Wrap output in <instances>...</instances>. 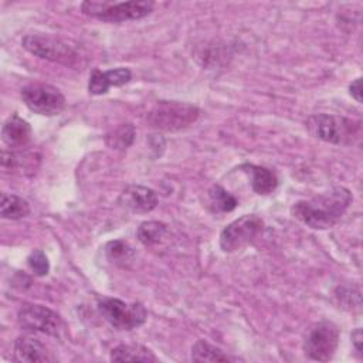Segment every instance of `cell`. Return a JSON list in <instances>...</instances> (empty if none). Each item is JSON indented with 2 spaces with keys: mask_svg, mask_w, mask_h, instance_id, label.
<instances>
[{
  "mask_svg": "<svg viewBox=\"0 0 363 363\" xmlns=\"http://www.w3.org/2000/svg\"><path fill=\"white\" fill-rule=\"evenodd\" d=\"M362 339H363V335H362V329L357 328L353 333H352V342L354 345V349L359 354H362Z\"/></svg>",
  "mask_w": 363,
  "mask_h": 363,
  "instance_id": "d4e9b609",
  "label": "cell"
},
{
  "mask_svg": "<svg viewBox=\"0 0 363 363\" xmlns=\"http://www.w3.org/2000/svg\"><path fill=\"white\" fill-rule=\"evenodd\" d=\"M105 254L112 264L121 268H128L135 261V250L123 240L109 241L105 247Z\"/></svg>",
  "mask_w": 363,
  "mask_h": 363,
  "instance_id": "ac0fdd59",
  "label": "cell"
},
{
  "mask_svg": "<svg viewBox=\"0 0 363 363\" xmlns=\"http://www.w3.org/2000/svg\"><path fill=\"white\" fill-rule=\"evenodd\" d=\"M135 126L132 123H122L112 132L106 133L105 136V143L115 150H125L128 149L133 140H135Z\"/></svg>",
  "mask_w": 363,
  "mask_h": 363,
  "instance_id": "7402d4cb",
  "label": "cell"
},
{
  "mask_svg": "<svg viewBox=\"0 0 363 363\" xmlns=\"http://www.w3.org/2000/svg\"><path fill=\"white\" fill-rule=\"evenodd\" d=\"M166 233H167V227H166L164 223H162V221H143L138 227L136 237L143 245L150 247V245L159 244L164 238Z\"/></svg>",
  "mask_w": 363,
  "mask_h": 363,
  "instance_id": "44dd1931",
  "label": "cell"
},
{
  "mask_svg": "<svg viewBox=\"0 0 363 363\" xmlns=\"http://www.w3.org/2000/svg\"><path fill=\"white\" fill-rule=\"evenodd\" d=\"M1 138L10 149L26 147L31 140V126L17 113H13L3 123Z\"/></svg>",
  "mask_w": 363,
  "mask_h": 363,
  "instance_id": "5bb4252c",
  "label": "cell"
},
{
  "mask_svg": "<svg viewBox=\"0 0 363 363\" xmlns=\"http://www.w3.org/2000/svg\"><path fill=\"white\" fill-rule=\"evenodd\" d=\"M339 328L329 320L313 323L303 339L305 354L318 362H328L333 357L339 346Z\"/></svg>",
  "mask_w": 363,
  "mask_h": 363,
  "instance_id": "52a82bcc",
  "label": "cell"
},
{
  "mask_svg": "<svg viewBox=\"0 0 363 363\" xmlns=\"http://www.w3.org/2000/svg\"><path fill=\"white\" fill-rule=\"evenodd\" d=\"M27 264L30 269L38 277H45L50 271V262L43 250L31 251L30 255L27 257Z\"/></svg>",
  "mask_w": 363,
  "mask_h": 363,
  "instance_id": "603a6c76",
  "label": "cell"
},
{
  "mask_svg": "<svg viewBox=\"0 0 363 363\" xmlns=\"http://www.w3.org/2000/svg\"><path fill=\"white\" fill-rule=\"evenodd\" d=\"M200 116V109L196 105L179 101H159L147 112V122L150 126L164 130L176 132L189 128Z\"/></svg>",
  "mask_w": 363,
  "mask_h": 363,
  "instance_id": "3957f363",
  "label": "cell"
},
{
  "mask_svg": "<svg viewBox=\"0 0 363 363\" xmlns=\"http://www.w3.org/2000/svg\"><path fill=\"white\" fill-rule=\"evenodd\" d=\"M98 311L102 318L118 330H132L146 320V309L142 303H128L116 298L98 299Z\"/></svg>",
  "mask_w": 363,
  "mask_h": 363,
  "instance_id": "5b68a950",
  "label": "cell"
},
{
  "mask_svg": "<svg viewBox=\"0 0 363 363\" xmlns=\"http://www.w3.org/2000/svg\"><path fill=\"white\" fill-rule=\"evenodd\" d=\"M132 79V72L129 68L118 67L108 71L92 69L88 81V91L92 95L106 94L111 86H122Z\"/></svg>",
  "mask_w": 363,
  "mask_h": 363,
  "instance_id": "4fadbf2b",
  "label": "cell"
},
{
  "mask_svg": "<svg viewBox=\"0 0 363 363\" xmlns=\"http://www.w3.org/2000/svg\"><path fill=\"white\" fill-rule=\"evenodd\" d=\"M21 99L34 113L52 116L65 108V96L61 91L50 84L33 82L21 89Z\"/></svg>",
  "mask_w": 363,
  "mask_h": 363,
  "instance_id": "9c48e42d",
  "label": "cell"
},
{
  "mask_svg": "<svg viewBox=\"0 0 363 363\" xmlns=\"http://www.w3.org/2000/svg\"><path fill=\"white\" fill-rule=\"evenodd\" d=\"M155 3L150 0L143 1H84L81 10L84 14L106 23H122L128 20H139L152 13Z\"/></svg>",
  "mask_w": 363,
  "mask_h": 363,
  "instance_id": "277c9868",
  "label": "cell"
},
{
  "mask_svg": "<svg viewBox=\"0 0 363 363\" xmlns=\"http://www.w3.org/2000/svg\"><path fill=\"white\" fill-rule=\"evenodd\" d=\"M157 194L155 190L140 186V184H130L125 187L121 193L118 203L121 207L132 211V213H149L156 208L157 206Z\"/></svg>",
  "mask_w": 363,
  "mask_h": 363,
  "instance_id": "8fae6325",
  "label": "cell"
},
{
  "mask_svg": "<svg viewBox=\"0 0 363 363\" xmlns=\"http://www.w3.org/2000/svg\"><path fill=\"white\" fill-rule=\"evenodd\" d=\"M28 213H30V204L27 200L16 194H7V193L1 194L0 214L3 218L20 220L28 216Z\"/></svg>",
  "mask_w": 363,
  "mask_h": 363,
  "instance_id": "e0dca14e",
  "label": "cell"
},
{
  "mask_svg": "<svg viewBox=\"0 0 363 363\" xmlns=\"http://www.w3.org/2000/svg\"><path fill=\"white\" fill-rule=\"evenodd\" d=\"M362 81L360 78H356L350 85H349V92L352 95V98H354L357 102H362V86H360Z\"/></svg>",
  "mask_w": 363,
  "mask_h": 363,
  "instance_id": "cb8c5ba5",
  "label": "cell"
},
{
  "mask_svg": "<svg viewBox=\"0 0 363 363\" xmlns=\"http://www.w3.org/2000/svg\"><path fill=\"white\" fill-rule=\"evenodd\" d=\"M191 360L194 362H230L234 360L227 356L220 347L208 343L207 340H197L191 347Z\"/></svg>",
  "mask_w": 363,
  "mask_h": 363,
  "instance_id": "ffe728a7",
  "label": "cell"
},
{
  "mask_svg": "<svg viewBox=\"0 0 363 363\" xmlns=\"http://www.w3.org/2000/svg\"><path fill=\"white\" fill-rule=\"evenodd\" d=\"M352 193L337 186L308 200H298L291 207V214L313 230L333 227L352 204Z\"/></svg>",
  "mask_w": 363,
  "mask_h": 363,
  "instance_id": "6da1fadb",
  "label": "cell"
},
{
  "mask_svg": "<svg viewBox=\"0 0 363 363\" xmlns=\"http://www.w3.org/2000/svg\"><path fill=\"white\" fill-rule=\"evenodd\" d=\"M237 199L230 194L220 184H214L208 189V206L214 213H228L237 207Z\"/></svg>",
  "mask_w": 363,
  "mask_h": 363,
  "instance_id": "d6986e66",
  "label": "cell"
},
{
  "mask_svg": "<svg viewBox=\"0 0 363 363\" xmlns=\"http://www.w3.org/2000/svg\"><path fill=\"white\" fill-rule=\"evenodd\" d=\"M13 354L16 362L23 363H50L55 362L52 353L43 342L33 336H20L14 342Z\"/></svg>",
  "mask_w": 363,
  "mask_h": 363,
  "instance_id": "7c38bea8",
  "label": "cell"
},
{
  "mask_svg": "<svg viewBox=\"0 0 363 363\" xmlns=\"http://www.w3.org/2000/svg\"><path fill=\"white\" fill-rule=\"evenodd\" d=\"M264 228V221L255 214H244L227 224L220 234V248L224 252L238 251L251 244Z\"/></svg>",
  "mask_w": 363,
  "mask_h": 363,
  "instance_id": "ba28073f",
  "label": "cell"
},
{
  "mask_svg": "<svg viewBox=\"0 0 363 363\" xmlns=\"http://www.w3.org/2000/svg\"><path fill=\"white\" fill-rule=\"evenodd\" d=\"M109 359L112 362H157L153 352L142 345H118L111 350Z\"/></svg>",
  "mask_w": 363,
  "mask_h": 363,
  "instance_id": "2e32d148",
  "label": "cell"
},
{
  "mask_svg": "<svg viewBox=\"0 0 363 363\" xmlns=\"http://www.w3.org/2000/svg\"><path fill=\"white\" fill-rule=\"evenodd\" d=\"M23 48L30 54L52 62L74 65L78 60L77 51L64 40L48 34H27L21 40Z\"/></svg>",
  "mask_w": 363,
  "mask_h": 363,
  "instance_id": "8992f818",
  "label": "cell"
},
{
  "mask_svg": "<svg viewBox=\"0 0 363 363\" xmlns=\"http://www.w3.org/2000/svg\"><path fill=\"white\" fill-rule=\"evenodd\" d=\"M241 169L251 176V187L257 194H269L277 189L278 179L272 170L257 164H242Z\"/></svg>",
  "mask_w": 363,
  "mask_h": 363,
  "instance_id": "9a60e30c",
  "label": "cell"
},
{
  "mask_svg": "<svg viewBox=\"0 0 363 363\" xmlns=\"http://www.w3.org/2000/svg\"><path fill=\"white\" fill-rule=\"evenodd\" d=\"M17 322L24 330L50 336H58L62 328V320L57 312L37 303H23L17 312Z\"/></svg>",
  "mask_w": 363,
  "mask_h": 363,
  "instance_id": "30bf717a",
  "label": "cell"
},
{
  "mask_svg": "<svg viewBox=\"0 0 363 363\" xmlns=\"http://www.w3.org/2000/svg\"><path fill=\"white\" fill-rule=\"evenodd\" d=\"M305 126L312 136L332 145H352L360 138V122L345 116L316 113L306 119Z\"/></svg>",
  "mask_w": 363,
  "mask_h": 363,
  "instance_id": "7a4b0ae2",
  "label": "cell"
}]
</instances>
